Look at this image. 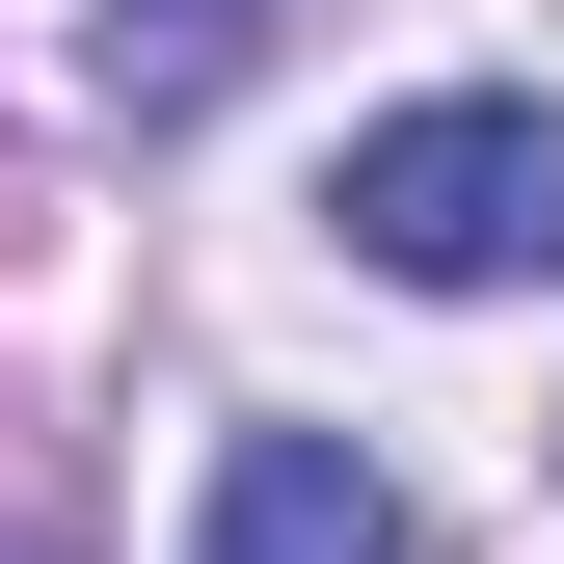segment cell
Segmentation results:
<instances>
[{
	"instance_id": "obj_1",
	"label": "cell",
	"mask_w": 564,
	"mask_h": 564,
	"mask_svg": "<svg viewBox=\"0 0 564 564\" xmlns=\"http://www.w3.org/2000/svg\"><path fill=\"white\" fill-rule=\"evenodd\" d=\"M323 216H349V269H403V296H511V269H564V108H511V82L377 108Z\"/></svg>"
},
{
	"instance_id": "obj_2",
	"label": "cell",
	"mask_w": 564,
	"mask_h": 564,
	"mask_svg": "<svg viewBox=\"0 0 564 564\" xmlns=\"http://www.w3.org/2000/svg\"><path fill=\"white\" fill-rule=\"evenodd\" d=\"M188 564H403V511H377V457H349V431H216Z\"/></svg>"
},
{
	"instance_id": "obj_3",
	"label": "cell",
	"mask_w": 564,
	"mask_h": 564,
	"mask_svg": "<svg viewBox=\"0 0 564 564\" xmlns=\"http://www.w3.org/2000/svg\"><path fill=\"white\" fill-rule=\"evenodd\" d=\"M269 28H296V0H108V108H216Z\"/></svg>"
}]
</instances>
